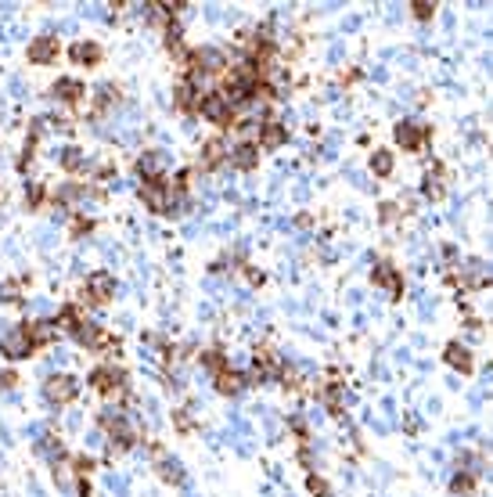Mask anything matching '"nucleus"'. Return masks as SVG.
I'll return each mask as SVG.
<instances>
[{
	"label": "nucleus",
	"instance_id": "1",
	"mask_svg": "<svg viewBox=\"0 0 493 497\" xmlns=\"http://www.w3.org/2000/svg\"><path fill=\"white\" fill-rule=\"evenodd\" d=\"M90 386L98 389V393H105V396H119L126 389V375L119 372L116 364H101V367H94V372H90Z\"/></svg>",
	"mask_w": 493,
	"mask_h": 497
},
{
	"label": "nucleus",
	"instance_id": "2",
	"mask_svg": "<svg viewBox=\"0 0 493 497\" xmlns=\"http://www.w3.org/2000/svg\"><path fill=\"white\" fill-rule=\"evenodd\" d=\"M198 112H202L209 123H216V126H231V123H234L231 101L224 98V94H205V98L198 101Z\"/></svg>",
	"mask_w": 493,
	"mask_h": 497
},
{
	"label": "nucleus",
	"instance_id": "3",
	"mask_svg": "<svg viewBox=\"0 0 493 497\" xmlns=\"http://www.w3.org/2000/svg\"><path fill=\"white\" fill-rule=\"evenodd\" d=\"M43 393H47V400H51V404L65 407V404H72V400H76L79 382H76L72 375H51V378H47V386H43Z\"/></svg>",
	"mask_w": 493,
	"mask_h": 497
},
{
	"label": "nucleus",
	"instance_id": "4",
	"mask_svg": "<svg viewBox=\"0 0 493 497\" xmlns=\"http://www.w3.org/2000/svg\"><path fill=\"white\" fill-rule=\"evenodd\" d=\"M87 299L94 303V307H105L108 299L116 296V281H112V274H108V270H98V274H90L87 278Z\"/></svg>",
	"mask_w": 493,
	"mask_h": 497
},
{
	"label": "nucleus",
	"instance_id": "5",
	"mask_svg": "<svg viewBox=\"0 0 493 497\" xmlns=\"http://www.w3.org/2000/svg\"><path fill=\"white\" fill-rule=\"evenodd\" d=\"M396 141L403 144V152H421V144L428 141L425 123H396Z\"/></svg>",
	"mask_w": 493,
	"mask_h": 497
},
{
	"label": "nucleus",
	"instance_id": "6",
	"mask_svg": "<svg viewBox=\"0 0 493 497\" xmlns=\"http://www.w3.org/2000/svg\"><path fill=\"white\" fill-rule=\"evenodd\" d=\"M371 278H375L378 288H386V292H389L392 299H400V296H403V278H400V270H396L392 263H378Z\"/></svg>",
	"mask_w": 493,
	"mask_h": 497
},
{
	"label": "nucleus",
	"instance_id": "7",
	"mask_svg": "<svg viewBox=\"0 0 493 497\" xmlns=\"http://www.w3.org/2000/svg\"><path fill=\"white\" fill-rule=\"evenodd\" d=\"M54 58H58V40L54 37H36L29 43V61H33V65H51Z\"/></svg>",
	"mask_w": 493,
	"mask_h": 497
},
{
	"label": "nucleus",
	"instance_id": "8",
	"mask_svg": "<svg viewBox=\"0 0 493 497\" xmlns=\"http://www.w3.org/2000/svg\"><path fill=\"white\" fill-rule=\"evenodd\" d=\"M19 332L25 335V343L33 346V349H40V346H47V343L54 339V328L47 325V321H33V325H22Z\"/></svg>",
	"mask_w": 493,
	"mask_h": 497
},
{
	"label": "nucleus",
	"instance_id": "9",
	"mask_svg": "<svg viewBox=\"0 0 493 497\" xmlns=\"http://www.w3.org/2000/svg\"><path fill=\"white\" fill-rule=\"evenodd\" d=\"M0 354H4V357H29V354H33V346H29L25 343V335L19 332V328H14L11 335H4V339H0Z\"/></svg>",
	"mask_w": 493,
	"mask_h": 497
},
{
	"label": "nucleus",
	"instance_id": "10",
	"mask_svg": "<svg viewBox=\"0 0 493 497\" xmlns=\"http://www.w3.org/2000/svg\"><path fill=\"white\" fill-rule=\"evenodd\" d=\"M260 163V148H256V144H238V148L231 152V166H238V170H252V166H256Z\"/></svg>",
	"mask_w": 493,
	"mask_h": 497
},
{
	"label": "nucleus",
	"instance_id": "11",
	"mask_svg": "<svg viewBox=\"0 0 493 497\" xmlns=\"http://www.w3.org/2000/svg\"><path fill=\"white\" fill-rule=\"evenodd\" d=\"M83 83H79V79H58L54 83V98H61V101H69V105H76L79 98H83Z\"/></svg>",
	"mask_w": 493,
	"mask_h": 497
},
{
	"label": "nucleus",
	"instance_id": "12",
	"mask_svg": "<svg viewBox=\"0 0 493 497\" xmlns=\"http://www.w3.org/2000/svg\"><path fill=\"white\" fill-rule=\"evenodd\" d=\"M72 61H76V65H98V61H101V47L79 40V43L72 47Z\"/></svg>",
	"mask_w": 493,
	"mask_h": 497
},
{
	"label": "nucleus",
	"instance_id": "13",
	"mask_svg": "<svg viewBox=\"0 0 493 497\" xmlns=\"http://www.w3.org/2000/svg\"><path fill=\"white\" fill-rule=\"evenodd\" d=\"M155 465H158V472H162V479H169V483H180V469H177V461H169L162 454V447H155Z\"/></svg>",
	"mask_w": 493,
	"mask_h": 497
},
{
	"label": "nucleus",
	"instance_id": "14",
	"mask_svg": "<svg viewBox=\"0 0 493 497\" xmlns=\"http://www.w3.org/2000/svg\"><path fill=\"white\" fill-rule=\"evenodd\" d=\"M216 389H220V393H227V396H234L238 389H242V375H234L231 367L216 372Z\"/></svg>",
	"mask_w": 493,
	"mask_h": 497
},
{
	"label": "nucleus",
	"instance_id": "15",
	"mask_svg": "<svg viewBox=\"0 0 493 497\" xmlns=\"http://www.w3.org/2000/svg\"><path fill=\"white\" fill-rule=\"evenodd\" d=\"M220 159H224V141L213 137V141H205V148H202V166L205 170H213Z\"/></svg>",
	"mask_w": 493,
	"mask_h": 497
},
{
	"label": "nucleus",
	"instance_id": "16",
	"mask_svg": "<svg viewBox=\"0 0 493 497\" xmlns=\"http://www.w3.org/2000/svg\"><path fill=\"white\" fill-rule=\"evenodd\" d=\"M425 199H432V202L443 199V170L439 166L425 173Z\"/></svg>",
	"mask_w": 493,
	"mask_h": 497
},
{
	"label": "nucleus",
	"instance_id": "17",
	"mask_svg": "<svg viewBox=\"0 0 493 497\" xmlns=\"http://www.w3.org/2000/svg\"><path fill=\"white\" fill-rule=\"evenodd\" d=\"M447 361L454 364V367H461V372H472V354L461 343H450L447 346Z\"/></svg>",
	"mask_w": 493,
	"mask_h": 497
},
{
	"label": "nucleus",
	"instance_id": "18",
	"mask_svg": "<svg viewBox=\"0 0 493 497\" xmlns=\"http://www.w3.org/2000/svg\"><path fill=\"white\" fill-rule=\"evenodd\" d=\"M260 144L263 148H277V144H284V126L281 123H266L263 134H260Z\"/></svg>",
	"mask_w": 493,
	"mask_h": 497
},
{
	"label": "nucleus",
	"instance_id": "19",
	"mask_svg": "<svg viewBox=\"0 0 493 497\" xmlns=\"http://www.w3.org/2000/svg\"><path fill=\"white\" fill-rule=\"evenodd\" d=\"M371 170L378 173V177H389V173H392V152H375Z\"/></svg>",
	"mask_w": 493,
	"mask_h": 497
},
{
	"label": "nucleus",
	"instance_id": "20",
	"mask_svg": "<svg viewBox=\"0 0 493 497\" xmlns=\"http://www.w3.org/2000/svg\"><path fill=\"white\" fill-rule=\"evenodd\" d=\"M177 105H180V108L195 105V83H191V79H184V83L177 87Z\"/></svg>",
	"mask_w": 493,
	"mask_h": 497
},
{
	"label": "nucleus",
	"instance_id": "21",
	"mask_svg": "<svg viewBox=\"0 0 493 497\" xmlns=\"http://www.w3.org/2000/svg\"><path fill=\"white\" fill-rule=\"evenodd\" d=\"M472 490H475V476H472V472H465V476L454 479V494H457V497H468Z\"/></svg>",
	"mask_w": 493,
	"mask_h": 497
},
{
	"label": "nucleus",
	"instance_id": "22",
	"mask_svg": "<svg viewBox=\"0 0 493 497\" xmlns=\"http://www.w3.org/2000/svg\"><path fill=\"white\" fill-rule=\"evenodd\" d=\"M61 166H65V170H79V166H83L79 148H65V152H61Z\"/></svg>",
	"mask_w": 493,
	"mask_h": 497
},
{
	"label": "nucleus",
	"instance_id": "23",
	"mask_svg": "<svg viewBox=\"0 0 493 497\" xmlns=\"http://www.w3.org/2000/svg\"><path fill=\"white\" fill-rule=\"evenodd\" d=\"M310 490H313L317 497H328V494H331L328 483H324V479H317V476H310Z\"/></svg>",
	"mask_w": 493,
	"mask_h": 497
},
{
	"label": "nucleus",
	"instance_id": "24",
	"mask_svg": "<svg viewBox=\"0 0 493 497\" xmlns=\"http://www.w3.org/2000/svg\"><path fill=\"white\" fill-rule=\"evenodd\" d=\"M14 382H19V375H14V372H0V389H11Z\"/></svg>",
	"mask_w": 493,
	"mask_h": 497
},
{
	"label": "nucleus",
	"instance_id": "25",
	"mask_svg": "<svg viewBox=\"0 0 493 497\" xmlns=\"http://www.w3.org/2000/svg\"><path fill=\"white\" fill-rule=\"evenodd\" d=\"M410 8H415L418 19H432V4H410Z\"/></svg>",
	"mask_w": 493,
	"mask_h": 497
},
{
	"label": "nucleus",
	"instance_id": "26",
	"mask_svg": "<svg viewBox=\"0 0 493 497\" xmlns=\"http://www.w3.org/2000/svg\"><path fill=\"white\" fill-rule=\"evenodd\" d=\"M381 220H396V205H389V202L381 205Z\"/></svg>",
	"mask_w": 493,
	"mask_h": 497
}]
</instances>
